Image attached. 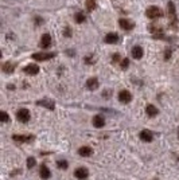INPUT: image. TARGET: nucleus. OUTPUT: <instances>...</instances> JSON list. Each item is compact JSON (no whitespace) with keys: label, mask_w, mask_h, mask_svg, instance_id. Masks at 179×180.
<instances>
[{"label":"nucleus","mask_w":179,"mask_h":180,"mask_svg":"<svg viewBox=\"0 0 179 180\" xmlns=\"http://www.w3.org/2000/svg\"><path fill=\"white\" fill-rule=\"evenodd\" d=\"M113 62H121L120 55H119V54H114V55H113Z\"/></svg>","instance_id":"obj_28"},{"label":"nucleus","mask_w":179,"mask_h":180,"mask_svg":"<svg viewBox=\"0 0 179 180\" xmlns=\"http://www.w3.org/2000/svg\"><path fill=\"white\" fill-rule=\"evenodd\" d=\"M39 175H40V178H42L43 180H47V179H50V171H48V168L46 167V165H42L40 167V170H39Z\"/></svg>","instance_id":"obj_15"},{"label":"nucleus","mask_w":179,"mask_h":180,"mask_svg":"<svg viewBox=\"0 0 179 180\" xmlns=\"http://www.w3.org/2000/svg\"><path fill=\"white\" fill-rule=\"evenodd\" d=\"M145 112H147V114L150 116V117H155V116H158L159 110L156 109V106H154V105H147V108H145Z\"/></svg>","instance_id":"obj_17"},{"label":"nucleus","mask_w":179,"mask_h":180,"mask_svg":"<svg viewBox=\"0 0 179 180\" xmlns=\"http://www.w3.org/2000/svg\"><path fill=\"white\" fill-rule=\"evenodd\" d=\"M57 165H58V168L59 170H68V161H65V160H59L58 163H57Z\"/></svg>","instance_id":"obj_22"},{"label":"nucleus","mask_w":179,"mask_h":180,"mask_svg":"<svg viewBox=\"0 0 179 180\" xmlns=\"http://www.w3.org/2000/svg\"><path fill=\"white\" fill-rule=\"evenodd\" d=\"M85 19H86V16L82 15V14H76V16H74V20H76L77 23H84Z\"/></svg>","instance_id":"obj_21"},{"label":"nucleus","mask_w":179,"mask_h":180,"mask_svg":"<svg viewBox=\"0 0 179 180\" xmlns=\"http://www.w3.org/2000/svg\"><path fill=\"white\" fill-rule=\"evenodd\" d=\"M30 112L27 109H20V110H18V113H16V118L20 121V122H28L30 121Z\"/></svg>","instance_id":"obj_2"},{"label":"nucleus","mask_w":179,"mask_h":180,"mask_svg":"<svg viewBox=\"0 0 179 180\" xmlns=\"http://www.w3.org/2000/svg\"><path fill=\"white\" fill-rule=\"evenodd\" d=\"M131 100H132V94L128 90H121L119 93V101L123 102V104H128V102H131Z\"/></svg>","instance_id":"obj_3"},{"label":"nucleus","mask_w":179,"mask_h":180,"mask_svg":"<svg viewBox=\"0 0 179 180\" xmlns=\"http://www.w3.org/2000/svg\"><path fill=\"white\" fill-rule=\"evenodd\" d=\"M119 24H120V27L123 28V30H132L133 28V23L131 20H128V19H120L119 20Z\"/></svg>","instance_id":"obj_8"},{"label":"nucleus","mask_w":179,"mask_h":180,"mask_svg":"<svg viewBox=\"0 0 179 180\" xmlns=\"http://www.w3.org/2000/svg\"><path fill=\"white\" fill-rule=\"evenodd\" d=\"M85 4H86V10L88 11H93L96 8V0H86Z\"/></svg>","instance_id":"obj_20"},{"label":"nucleus","mask_w":179,"mask_h":180,"mask_svg":"<svg viewBox=\"0 0 179 180\" xmlns=\"http://www.w3.org/2000/svg\"><path fill=\"white\" fill-rule=\"evenodd\" d=\"M120 66H121L123 70L128 69V66H129V59H128V58H124V59H123V61L120 62Z\"/></svg>","instance_id":"obj_24"},{"label":"nucleus","mask_w":179,"mask_h":180,"mask_svg":"<svg viewBox=\"0 0 179 180\" xmlns=\"http://www.w3.org/2000/svg\"><path fill=\"white\" fill-rule=\"evenodd\" d=\"M132 58H135V59H140L141 57H143V54H144V51H143V49H141L140 46H135L132 49Z\"/></svg>","instance_id":"obj_11"},{"label":"nucleus","mask_w":179,"mask_h":180,"mask_svg":"<svg viewBox=\"0 0 179 180\" xmlns=\"http://www.w3.org/2000/svg\"><path fill=\"white\" fill-rule=\"evenodd\" d=\"M14 140L18 142H26V141H31L34 140V136H24V134H15Z\"/></svg>","instance_id":"obj_12"},{"label":"nucleus","mask_w":179,"mask_h":180,"mask_svg":"<svg viewBox=\"0 0 179 180\" xmlns=\"http://www.w3.org/2000/svg\"><path fill=\"white\" fill-rule=\"evenodd\" d=\"M169 14H170V16H174L175 15V6H174L173 2L169 3Z\"/></svg>","instance_id":"obj_25"},{"label":"nucleus","mask_w":179,"mask_h":180,"mask_svg":"<svg viewBox=\"0 0 179 180\" xmlns=\"http://www.w3.org/2000/svg\"><path fill=\"white\" fill-rule=\"evenodd\" d=\"M74 176L80 180H85L89 176V172L86 168H78V170H76V172H74Z\"/></svg>","instance_id":"obj_5"},{"label":"nucleus","mask_w":179,"mask_h":180,"mask_svg":"<svg viewBox=\"0 0 179 180\" xmlns=\"http://www.w3.org/2000/svg\"><path fill=\"white\" fill-rule=\"evenodd\" d=\"M78 153H80V156L82 157H89L93 155V149L90 146H81L80 149H78Z\"/></svg>","instance_id":"obj_9"},{"label":"nucleus","mask_w":179,"mask_h":180,"mask_svg":"<svg viewBox=\"0 0 179 180\" xmlns=\"http://www.w3.org/2000/svg\"><path fill=\"white\" fill-rule=\"evenodd\" d=\"M54 57V53H35L32 54V58L35 61H47Z\"/></svg>","instance_id":"obj_4"},{"label":"nucleus","mask_w":179,"mask_h":180,"mask_svg":"<svg viewBox=\"0 0 179 180\" xmlns=\"http://www.w3.org/2000/svg\"><path fill=\"white\" fill-rule=\"evenodd\" d=\"M0 116H2V122H8L10 121V117H8V114H7L6 112H2L0 113Z\"/></svg>","instance_id":"obj_27"},{"label":"nucleus","mask_w":179,"mask_h":180,"mask_svg":"<svg viewBox=\"0 0 179 180\" xmlns=\"http://www.w3.org/2000/svg\"><path fill=\"white\" fill-rule=\"evenodd\" d=\"M140 138L144 142H151L154 137H152V133H151L150 130H141L140 132Z\"/></svg>","instance_id":"obj_13"},{"label":"nucleus","mask_w":179,"mask_h":180,"mask_svg":"<svg viewBox=\"0 0 179 180\" xmlns=\"http://www.w3.org/2000/svg\"><path fill=\"white\" fill-rule=\"evenodd\" d=\"M145 15H147V18H150V19H156V18L162 16L163 12H162V10H160L159 7L151 6V7H148L147 8V11H145Z\"/></svg>","instance_id":"obj_1"},{"label":"nucleus","mask_w":179,"mask_h":180,"mask_svg":"<svg viewBox=\"0 0 179 180\" xmlns=\"http://www.w3.org/2000/svg\"><path fill=\"white\" fill-rule=\"evenodd\" d=\"M86 87L89 90H96L98 87V81H97V78H89L86 81Z\"/></svg>","instance_id":"obj_14"},{"label":"nucleus","mask_w":179,"mask_h":180,"mask_svg":"<svg viewBox=\"0 0 179 180\" xmlns=\"http://www.w3.org/2000/svg\"><path fill=\"white\" fill-rule=\"evenodd\" d=\"M35 164H36V161H35L34 157H28L27 159V168H32Z\"/></svg>","instance_id":"obj_26"},{"label":"nucleus","mask_w":179,"mask_h":180,"mask_svg":"<svg viewBox=\"0 0 179 180\" xmlns=\"http://www.w3.org/2000/svg\"><path fill=\"white\" fill-rule=\"evenodd\" d=\"M38 105H40V106H46V108L51 109V110H53L54 106H55L54 102L50 101V100H40V101H38Z\"/></svg>","instance_id":"obj_19"},{"label":"nucleus","mask_w":179,"mask_h":180,"mask_svg":"<svg viewBox=\"0 0 179 180\" xmlns=\"http://www.w3.org/2000/svg\"><path fill=\"white\" fill-rule=\"evenodd\" d=\"M170 55H171V50H167L166 51V58H164V59H170Z\"/></svg>","instance_id":"obj_30"},{"label":"nucleus","mask_w":179,"mask_h":180,"mask_svg":"<svg viewBox=\"0 0 179 180\" xmlns=\"http://www.w3.org/2000/svg\"><path fill=\"white\" fill-rule=\"evenodd\" d=\"M178 134H179V133H178Z\"/></svg>","instance_id":"obj_31"},{"label":"nucleus","mask_w":179,"mask_h":180,"mask_svg":"<svg viewBox=\"0 0 179 180\" xmlns=\"http://www.w3.org/2000/svg\"><path fill=\"white\" fill-rule=\"evenodd\" d=\"M105 42L106 43H110V45H113V43H117L119 42V35L117 34H113V32H110V34H108L105 36Z\"/></svg>","instance_id":"obj_16"},{"label":"nucleus","mask_w":179,"mask_h":180,"mask_svg":"<svg viewBox=\"0 0 179 180\" xmlns=\"http://www.w3.org/2000/svg\"><path fill=\"white\" fill-rule=\"evenodd\" d=\"M24 73L28 74V75H35V74L39 73V67L36 65H28V66L24 67Z\"/></svg>","instance_id":"obj_6"},{"label":"nucleus","mask_w":179,"mask_h":180,"mask_svg":"<svg viewBox=\"0 0 179 180\" xmlns=\"http://www.w3.org/2000/svg\"><path fill=\"white\" fill-rule=\"evenodd\" d=\"M63 35H66V36H70L72 34H70V28L69 27H66V30H63Z\"/></svg>","instance_id":"obj_29"},{"label":"nucleus","mask_w":179,"mask_h":180,"mask_svg":"<svg viewBox=\"0 0 179 180\" xmlns=\"http://www.w3.org/2000/svg\"><path fill=\"white\" fill-rule=\"evenodd\" d=\"M40 46L43 49H48L51 46V36L48 34H43L42 35V39H40Z\"/></svg>","instance_id":"obj_7"},{"label":"nucleus","mask_w":179,"mask_h":180,"mask_svg":"<svg viewBox=\"0 0 179 180\" xmlns=\"http://www.w3.org/2000/svg\"><path fill=\"white\" fill-rule=\"evenodd\" d=\"M14 69H15V63H12V62H6V63L3 65V71L7 73V74L12 73Z\"/></svg>","instance_id":"obj_18"},{"label":"nucleus","mask_w":179,"mask_h":180,"mask_svg":"<svg viewBox=\"0 0 179 180\" xmlns=\"http://www.w3.org/2000/svg\"><path fill=\"white\" fill-rule=\"evenodd\" d=\"M93 125H94L96 128H102L104 125H105V120H104L102 116L97 114L93 117Z\"/></svg>","instance_id":"obj_10"},{"label":"nucleus","mask_w":179,"mask_h":180,"mask_svg":"<svg viewBox=\"0 0 179 180\" xmlns=\"http://www.w3.org/2000/svg\"><path fill=\"white\" fill-rule=\"evenodd\" d=\"M151 32H154L155 35H159V34H162V30H160L159 27H156L155 24H152V26H150V28H148Z\"/></svg>","instance_id":"obj_23"}]
</instances>
